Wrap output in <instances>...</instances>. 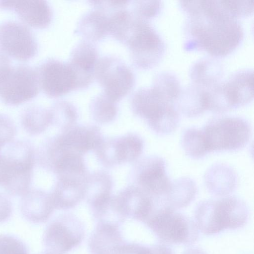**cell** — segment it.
<instances>
[{"label":"cell","instance_id":"1","mask_svg":"<svg viewBox=\"0 0 254 254\" xmlns=\"http://www.w3.org/2000/svg\"><path fill=\"white\" fill-rule=\"evenodd\" d=\"M179 5L187 15L183 44L186 51H202L212 57H223L242 42L244 32L241 24L213 0H181Z\"/></svg>","mask_w":254,"mask_h":254},{"label":"cell","instance_id":"2","mask_svg":"<svg viewBox=\"0 0 254 254\" xmlns=\"http://www.w3.org/2000/svg\"><path fill=\"white\" fill-rule=\"evenodd\" d=\"M249 209L245 201L234 196L201 201L196 205L194 222L199 230L207 235L224 230L242 228L247 223Z\"/></svg>","mask_w":254,"mask_h":254},{"label":"cell","instance_id":"3","mask_svg":"<svg viewBox=\"0 0 254 254\" xmlns=\"http://www.w3.org/2000/svg\"><path fill=\"white\" fill-rule=\"evenodd\" d=\"M131 103L135 113L147 119L159 134H170L179 126L180 113L175 103L152 86L138 88L133 93Z\"/></svg>","mask_w":254,"mask_h":254},{"label":"cell","instance_id":"4","mask_svg":"<svg viewBox=\"0 0 254 254\" xmlns=\"http://www.w3.org/2000/svg\"><path fill=\"white\" fill-rule=\"evenodd\" d=\"M253 69H238L207 91V110L221 113L250 103L254 98Z\"/></svg>","mask_w":254,"mask_h":254},{"label":"cell","instance_id":"5","mask_svg":"<svg viewBox=\"0 0 254 254\" xmlns=\"http://www.w3.org/2000/svg\"><path fill=\"white\" fill-rule=\"evenodd\" d=\"M131 63L139 69H148L157 65L166 52L162 37L150 22L138 19L125 44Z\"/></svg>","mask_w":254,"mask_h":254},{"label":"cell","instance_id":"6","mask_svg":"<svg viewBox=\"0 0 254 254\" xmlns=\"http://www.w3.org/2000/svg\"><path fill=\"white\" fill-rule=\"evenodd\" d=\"M201 130L209 152L240 149L248 143L252 132L248 121L234 117L213 119Z\"/></svg>","mask_w":254,"mask_h":254},{"label":"cell","instance_id":"7","mask_svg":"<svg viewBox=\"0 0 254 254\" xmlns=\"http://www.w3.org/2000/svg\"><path fill=\"white\" fill-rule=\"evenodd\" d=\"M145 224L159 241L165 244L191 245L199 237V230L194 221L168 208L156 210Z\"/></svg>","mask_w":254,"mask_h":254},{"label":"cell","instance_id":"8","mask_svg":"<svg viewBox=\"0 0 254 254\" xmlns=\"http://www.w3.org/2000/svg\"><path fill=\"white\" fill-rule=\"evenodd\" d=\"M94 78L102 88L103 92L115 102L129 93L135 83L132 69L120 58L113 55L99 58Z\"/></svg>","mask_w":254,"mask_h":254},{"label":"cell","instance_id":"9","mask_svg":"<svg viewBox=\"0 0 254 254\" xmlns=\"http://www.w3.org/2000/svg\"><path fill=\"white\" fill-rule=\"evenodd\" d=\"M84 236V226L81 220L71 215H64L48 224L43 242L46 251L65 254L78 246Z\"/></svg>","mask_w":254,"mask_h":254},{"label":"cell","instance_id":"10","mask_svg":"<svg viewBox=\"0 0 254 254\" xmlns=\"http://www.w3.org/2000/svg\"><path fill=\"white\" fill-rule=\"evenodd\" d=\"M37 68L27 65L12 67L0 89V97L7 105L16 106L35 98L40 90Z\"/></svg>","mask_w":254,"mask_h":254},{"label":"cell","instance_id":"11","mask_svg":"<svg viewBox=\"0 0 254 254\" xmlns=\"http://www.w3.org/2000/svg\"><path fill=\"white\" fill-rule=\"evenodd\" d=\"M0 51L21 61L32 59L38 44L31 30L21 23L6 20L0 24Z\"/></svg>","mask_w":254,"mask_h":254},{"label":"cell","instance_id":"12","mask_svg":"<svg viewBox=\"0 0 254 254\" xmlns=\"http://www.w3.org/2000/svg\"><path fill=\"white\" fill-rule=\"evenodd\" d=\"M37 70L40 88L49 97H59L77 90L74 73L68 62L48 59Z\"/></svg>","mask_w":254,"mask_h":254},{"label":"cell","instance_id":"13","mask_svg":"<svg viewBox=\"0 0 254 254\" xmlns=\"http://www.w3.org/2000/svg\"><path fill=\"white\" fill-rule=\"evenodd\" d=\"M99 52L95 43L83 40L72 49L67 62L75 75L77 90L88 87L93 82Z\"/></svg>","mask_w":254,"mask_h":254},{"label":"cell","instance_id":"14","mask_svg":"<svg viewBox=\"0 0 254 254\" xmlns=\"http://www.w3.org/2000/svg\"><path fill=\"white\" fill-rule=\"evenodd\" d=\"M0 8L14 11L26 25L35 28L48 26L53 16L52 9L47 1L39 0H0Z\"/></svg>","mask_w":254,"mask_h":254},{"label":"cell","instance_id":"15","mask_svg":"<svg viewBox=\"0 0 254 254\" xmlns=\"http://www.w3.org/2000/svg\"><path fill=\"white\" fill-rule=\"evenodd\" d=\"M139 181L148 193L163 196L172 183L166 172L165 160L156 156L148 159L140 173Z\"/></svg>","mask_w":254,"mask_h":254},{"label":"cell","instance_id":"16","mask_svg":"<svg viewBox=\"0 0 254 254\" xmlns=\"http://www.w3.org/2000/svg\"><path fill=\"white\" fill-rule=\"evenodd\" d=\"M21 197L20 211L26 220L35 224L48 220L55 208L52 197L41 190L31 189Z\"/></svg>","mask_w":254,"mask_h":254},{"label":"cell","instance_id":"17","mask_svg":"<svg viewBox=\"0 0 254 254\" xmlns=\"http://www.w3.org/2000/svg\"><path fill=\"white\" fill-rule=\"evenodd\" d=\"M224 70L222 64L212 57H204L195 61L189 71L190 83L208 91L222 80Z\"/></svg>","mask_w":254,"mask_h":254},{"label":"cell","instance_id":"18","mask_svg":"<svg viewBox=\"0 0 254 254\" xmlns=\"http://www.w3.org/2000/svg\"><path fill=\"white\" fill-rule=\"evenodd\" d=\"M120 226L107 222H98L88 241L91 254H113L124 242Z\"/></svg>","mask_w":254,"mask_h":254},{"label":"cell","instance_id":"19","mask_svg":"<svg viewBox=\"0 0 254 254\" xmlns=\"http://www.w3.org/2000/svg\"><path fill=\"white\" fill-rule=\"evenodd\" d=\"M208 191L217 196L232 193L237 185V177L233 168L223 163L215 164L207 169L204 176Z\"/></svg>","mask_w":254,"mask_h":254},{"label":"cell","instance_id":"20","mask_svg":"<svg viewBox=\"0 0 254 254\" xmlns=\"http://www.w3.org/2000/svg\"><path fill=\"white\" fill-rule=\"evenodd\" d=\"M76 32L83 40L94 43L104 39L109 35L108 15L101 10L93 8L81 17Z\"/></svg>","mask_w":254,"mask_h":254},{"label":"cell","instance_id":"21","mask_svg":"<svg viewBox=\"0 0 254 254\" xmlns=\"http://www.w3.org/2000/svg\"><path fill=\"white\" fill-rule=\"evenodd\" d=\"M197 191L195 182L188 177L172 182L167 192L161 197V208L176 210L187 206L195 198Z\"/></svg>","mask_w":254,"mask_h":254},{"label":"cell","instance_id":"22","mask_svg":"<svg viewBox=\"0 0 254 254\" xmlns=\"http://www.w3.org/2000/svg\"><path fill=\"white\" fill-rule=\"evenodd\" d=\"M206 91L190 83L182 87L175 105L179 113L186 117H195L206 109Z\"/></svg>","mask_w":254,"mask_h":254},{"label":"cell","instance_id":"23","mask_svg":"<svg viewBox=\"0 0 254 254\" xmlns=\"http://www.w3.org/2000/svg\"><path fill=\"white\" fill-rule=\"evenodd\" d=\"M108 16L109 35L125 45L138 19L127 7L116 10Z\"/></svg>","mask_w":254,"mask_h":254},{"label":"cell","instance_id":"24","mask_svg":"<svg viewBox=\"0 0 254 254\" xmlns=\"http://www.w3.org/2000/svg\"><path fill=\"white\" fill-rule=\"evenodd\" d=\"M4 160L15 166L33 168L35 152L33 146L24 140L12 141L5 146L1 153Z\"/></svg>","mask_w":254,"mask_h":254},{"label":"cell","instance_id":"25","mask_svg":"<svg viewBox=\"0 0 254 254\" xmlns=\"http://www.w3.org/2000/svg\"><path fill=\"white\" fill-rule=\"evenodd\" d=\"M51 118L49 111L38 105H32L23 112L21 123L27 132L35 135L45 129Z\"/></svg>","mask_w":254,"mask_h":254},{"label":"cell","instance_id":"26","mask_svg":"<svg viewBox=\"0 0 254 254\" xmlns=\"http://www.w3.org/2000/svg\"><path fill=\"white\" fill-rule=\"evenodd\" d=\"M181 143L186 154L192 159H200L209 153L201 129H186L182 135Z\"/></svg>","mask_w":254,"mask_h":254},{"label":"cell","instance_id":"27","mask_svg":"<svg viewBox=\"0 0 254 254\" xmlns=\"http://www.w3.org/2000/svg\"><path fill=\"white\" fill-rule=\"evenodd\" d=\"M151 86L174 103L182 87L178 76L170 70H162L157 72L153 78Z\"/></svg>","mask_w":254,"mask_h":254},{"label":"cell","instance_id":"28","mask_svg":"<svg viewBox=\"0 0 254 254\" xmlns=\"http://www.w3.org/2000/svg\"><path fill=\"white\" fill-rule=\"evenodd\" d=\"M130 10L138 19L150 22L157 16L163 7L160 0H135L132 1Z\"/></svg>","mask_w":254,"mask_h":254},{"label":"cell","instance_id":"29","mask_svg":"<svg viewBox=\"0 0 254 254\" xmlns=\"http://www.w3.org/2000/svg\"><path fill=\"white\" fill-rule=\"evenodd\" d=\"M92 108L96 116L102 120H110L115 116L117 112L115 102L103 92L93 99Z\"/></svg>","mask_w":254,"mask_h":254},{"label":"cell","instance_id":"30","mask_svg":"<svg viewBox=\"0 0 254 254\" xmlns=\"http://www.w3.org/2000/svg\"><path fill=\"white\" fill-rule=\"evenodd\" d=\"M143 148L142 141L137 137L127 138L118 145V157L122 160H132L138 157Z\"/></svg>","mask_w":254,"mask_h":254},{"label":"cell","instance_id":"31","mask_svg":"<svg viewBox=\"0 0 254 254\" xmlns=\"http://www.w3.org/2000/svg\"><path fill=\"white\" fill-rule=\"evenodd\" d=\"M0 254H29L27 246L19 239L8 235H0Z\"/></svg>","mask_w":254,"mask_h":254},{"label":"cell","instance_id":"32","mask_svg":"<svg viewBox=\"0 0 254 254\" xmlns=\"http://www.w3.org/2000/svg\"><path fill=\"white\" fill-rule=\"evenodd\" d=\"M16 127L12 119L0 113V147L2 148L11 142L16 134Z\"/></svg>","mask_w":254,"mask_h":254},{"label":"cell","instance_id":"33","mask_svg":"<svg viewBox=\"0 0 254 254\" xmlns=\"http://www.w3.org/2000/svg\"><path fill=\"white\" fill-rule=\"evenodd\" d=\"M113 254H151L150 246L124 241L117 248Z\"/></svg>","mask_w":254,"mask_h":254},{"label":"cell","instance_id":"34","mask_svg":"<svg viewBox=\"0 0 254 254\" xmlns=\"http://www.w3.org/2000/svg\"><path fill=\"white\" fill-rule=\"evenodd\" d=\"M66 144L73 145L82 150L89 148L93 145V140L90 135L85 133H75L65 140Z\"/></svg>","mask_w":254,"mask_h":254},{"label":"cell","instance_id":"35","mask_svg":"<svg viewBox=\"0 0 254 254\" xmlns=\"http://www.w3.org/2000/svg\"><path fill=\"white\" fill-rule=\"evenodd\" d=\"M12 207L10 200L0 193V223L7 221L12 214Z\"/></svg>","mask_w":254,"mask_h":254},{"label":"cell","instance_id":"36","mask_svg":"<svg viewBox=\"0 0 254 254\" xmlns=\"http://www.w3.org/2000/svg\"><path fill=\"white\" fill-rule=\"evenodd\" d=\"M11 67L8 57L0 51V89Z\"/></svg>","mask_w":254,"mask_h":254},{"label":"cell","instance_id":"37","mask_svg":"<svg viewBox=\"0 0 254 254\" xmlns=\"http://www.w3.org/2000/svg\"><path fill=\"white\" fill-rule=\"evenodd\" d=\"M151 254H175L174 251L165 244H156L150 246Z\"/></svg>","mask_w":254,"mask_h":254},{"label":"cell","instance_id":"38","mask_svg":"<svg viewBox=\"0 0 254 254\" xmlns=\"http://www.w3.org/2000/svg\"><path fill=\"white\" fill-rule=\"evenodd\" d=\"M182 254H207L202 249L197 247H192L185 250Z\"/></svg>","mask_w":254,"mask_h":254},{"label":"cell","instance_id":"39","mask_svg":"<svg viewBox=\"0 0 254 254\" xmlns=\"http://www.w3.org/2000/svg\"><path fill=\"white\" fill-rule=\"evenodd\" d=\"M40 254H54L46 250L45 252H42V253H40Z\"/></svg>","mask_w":254,"mask_h":254},{"label":"cell","instance_id":"40","mask_svg":"<svg viewBox=\"0 0 254 254\" xmlns=\"http://www.w3.org/2000/svg\"><path fill=\"white\" fill-rule=\"evenodd\" d=\"M1 148L0 147V154L1 153Z\"/></svg>","mask_w":254,"mask_h":254}]
</instances>
